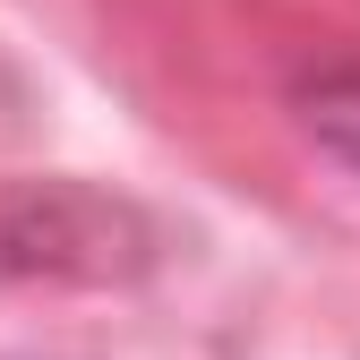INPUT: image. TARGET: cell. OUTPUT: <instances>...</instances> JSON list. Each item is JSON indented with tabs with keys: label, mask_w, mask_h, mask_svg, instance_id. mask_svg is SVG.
<instances>
[{
	"label": "cell",
	"mask_w": 360,
	"mask_h": 360,
	"mask_svg": "<svg viewBox=\"0 0 360 360\" xmlns=\"http://www.w3.org/2000/svg\"><path fill=\"white\" fill-rule=\"evenodd\" d=\"M300 120H309V138L326 155H343L360 172V69H318L300 86Z\"/></svg>",
	"instance_id": "6da1fadb"
}]
</instances>
